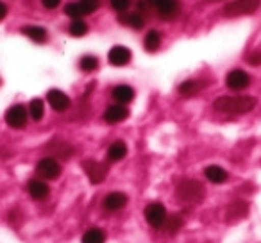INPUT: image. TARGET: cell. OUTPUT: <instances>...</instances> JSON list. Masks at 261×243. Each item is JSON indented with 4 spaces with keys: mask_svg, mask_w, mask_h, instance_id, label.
Wrapping results in <instances>:
<instances>
[{
    "mask_svg": "<svg viewBox=\"0 0 261 243\" xmlns=\"http://www.w3.org/2000/svg\"><path fill=\"white\" fill-rule=\"evenodd\" d=\"M257 100L250 95H224L213 102V107L225 115H245L256 107Z\"/></svg>",
    "mask_w": 261,
    "mask_h": 243,
    "instance_id": "1",
    "label": "cell"
},
{
    "mask_svg": "<svg viewBox=\"0 0 261 243\" xmlns=\"http://www.w3.org/2000/svg\"><path fill=\"white\" fill-rule=\"evenodd\" d=\"M175 197L185 204H200L206 197V188L197 179H182L175 188Z\"/></svg>",
    "mask_w": 261,
    "mask_h": 243,
    "instance_id": "2",
    "label": "cell"
},
{
    "mask_svg": "<svg viewBox=\"0 0 261 243\" xmlns=\"http://www.w3.org/2000/svg\"><path fill=\"white\" fill-rule=\"evenodd\" d=\"M143 217H145V222L152 229H163L165 222H167V218H168V211H167V207H165V204L150 202V204H147L145 209H143Z\"/></svg>",
    "mask_w": 261,
    "mask_h": 243,
    "instance_id": "3",
    "label": "cell"
},
{
    "mask_svg": "<svg viewBox=\"0 0 261 243\" xmlns=\"http://www.w3.org/2000/svg\"><path fill=\"white\" fill-rule=\"evenodd\" d=\"M261 0H234V2H229L224 8L225 16L229 18H234V16H243V15H252L254 11L259 9Z\"/></svg>",
    "mask_w": 261,
    "mask_h": 243,
    "instance_id": "4",
    "label": "cell"
},
{
    "mask_svg": "<svg viewBox=\"0 0 261 243\" xmlns=\"http://www.w3.org/2000/svg\"><path fill=\"white\" fill-rule=\"evenodd\" d=\"M61 165L56 157H43L38 161L36 165V174L40 175V179L43 181H54L61 175Z\"/></svg>",
    "mask_w": 261,
    "mask_h": 243,
    "instance_id": "5",
    "label": "cell"
},
{
    "mask_svg": "<svg viewBox=\"0 0 261 243\" xmlns=\"http://www.w3.org/2000/svg\"><path fill=\"white\" fill-rule=\"evenodd\" d=\"M83 170L86 174L88 181L91 184H100L106 177H108V165L106 163H100V161H95V159H86L83 163Z\"/></svg>",
    "mask_w": 261,
    "mask_h": 243,
    "instance_id": "6",
    "label": "cell"
},
{
    "mask_svg": "<svg viewBox=\"0 0 261 243\" xmlns=\"http://www.w3.org/2000/svg\"><path fill=\"white\" fill-rule=\"evenodd\" d=\"M27 118H29V111L25 109V105L15 104L6 111V124L13 129H22L25 127Z\"/></svg>",
    "mask_w": 261,
    "mask_h": 243,
    "instance_id": "7",
    "label": "cell"
},
{
    "mask_svg": "<svg viewBox=\"0 0 261 243\" xmlns=\"http://www.w3.org/2000/svg\"><path fill=\"white\" fill-rule=\"evenodd\" d=\"M225 84H227L229 90L242 91L250 84V75L245 70H240V68L231 70V72L227 73V77H225Z\"/></svg>",
    "mask_w": 261,
    "mask_h": 243,
    "instance_id": "8",
    "label": "cell"
},
{
    "mask_svg": "<svg viewBox=\"0 0 261 243\" xmlns=\"http://www.w3.org/2000/svg\"><path fill=\"white\" fill-rule=\"evenodd\" d=\"M127 202H129V197H127V193L111 192V193H108V195L104 197V200H102V207H104L106 211H109V213H115V211L123 209V207L127 206Z\"/></svg>",
    "mask_w": 261,
    "mask_h": 243,
    "instance_id": "9",
    "label": "cell"
},
{
    "mask_svg": "<svg viewBox=\"0 0 261 243\" xmlns=\"http://www.w3.org/2000/svg\"><path fill=\"white\" fill-rule=\"evenodd\" d=\"M47 100H48V104H50V107L58 113L66 111V109L70 107V104H72L70 97L66 93H63L61 90H50L47 93Z\"/></svg>",
    "mask_w": 261,
    "mask_h": 243,
    "instance_id": "10",
    "label": "cell"
},
{
    "mask_svg": "<svg viewBox=\"0 0 261 243\" xmlns=\"http://www.w3.org/2000/svg\"><path fill=\"white\" fill-rule=\"evenodd\" d=\"M129 118V109L123 104H113L104 111V120L108 124H120Z\"/></svg>",
    "mask_w": 261,
    "mask_h": 243,
    "instance_id": "11",
    "label": "cell"
},
{
    "mask_svg": "<svg viewBox=\"0 0 261 243\" xmlns=\"http://www.w3.org/2000/svg\"><path fill=\"white\" fill-rule=\"evenodd\" d=\"M27 192L34 200H45L50 195V188H48V184L43 179H31L27 182Z\"/></svg>",
    "mask_w": 261,
    "mask_h": 243,
    "instance_id": "12",
    "label": "cell"
},
{
    "mask_svg": "<svg viewBox=\"0 0 261 243\" xmlns=\"http://www.w3.org/2000/svg\"><path fill=\"white\" fill-rule=\"evenodd\" d=\"M154 8L158 9V15L163 20H172L179 13L177 0H156Z\"/></svg>",
    "mask_w": 261,
    "mask_h": 243,
    "instance_id": "13",
    "label": "cell"
},
{
    "mask_svg": "<svg viewBox=\"0 0 261 243\" xmlns=\"http://www.w3.org/2000/svg\"><path fill=\"white\" fill-rule=\"evenodd\" d=\"M108 59L113 66H125L130 61V50L127 47H122V45H116L109 50Z\"/></svg>",
    "mask_w": 261,
    "mask_h": 243,
    "instance_id": "14",
    "label": "cell"
},
{
    "mask_svg": "<svg viewBox=\"0 0 261 243\" xmlns=\"http://www.w3.org/2000/svg\"><path fill=\"white\" fill-rule=\"evenodd\" d=\"M111 97L113 100L116 102V104H129L133 98H135V90L130 86H127V84H118V86L113 88L111 91Z\"/></svg>",
    "mask_w": 261,
    "mask_h": 243,
    "instance_id": "15",
    "label": "cell"
},
{
    "mask_svg": "<svg viewBox=\"0 0 261 243\" xmlns=\"http://www.w3.org/2000/svg\"><path fill=\"white\" fill-rule=\"evenodd\" d=\"M249 213V204L245 200H234L231 206L227 207V222H236V220H242V218L247 217Z\"/></svg>",
    "mask_w": 261,
    "mask_h": 243,
    "instance_id": "16",
    "label": "cell"
},
{
    "mask_svg": "<svg viewBox=\"0 0 261 243\" xmlns=\"http://www.w3.org/2000/svg\"><path fill=\"white\" fill-rule=\"evenodd\" d=\"M204 175H206L207 181L213 182V184H224V182L229 179L227 170L222 168V167H218V165H210V167H206Z\"/></svg>",
    "mask_w": 261,
    "mask_h": 243,
    "instance_id": "17",
    "label": "cell"
},
{
    "mask_svg": "<svg viewBox=\"0 0 261 243\" xmlns=\"http://www.w3.org/2000/svg\"><path fill=\"white\" fill-rule=\"evenodd\" d=\"M127 156V145L123 142H115L109 145L108 149V159L111 161V163H118V161H122L123 157Z\"/></svg>",
    "mask_w": 261,
    "mask_h": 243,
    "instance_id": "18",
    "label": "cell"
},
{
    "mask_svg": "<svg viewBox=\"0 0 261 243\" xmlns=\"http://www.w3.org/2000/svg\"><path fill=\"white\" fill-rule=\"evenodd\" d=\"M118 22L123 23L127 27H133V29H142L145 25V20H143L142 13H127V15H120L118 16Z\"/></svg>",
    "mask_w": 261,
    "mask_h": 243,
    "instance_id": "19",
    "label": "cell"
},
{
    "mask_svg": "<svg viewBox=\"0 0 261 243\" xmlns=\"http://www.w3.org/2000/svg\"><path fill=\"white\" fill-rule=\"evenodd\" d=\"M106 232L100 227H90L81 238V243H106Z\"/></svg>",
    "mask_w": 261,
    "mask_h": 243,
    "instance_id": "20",
    "label": "cell"
},
{
    "mask_svg": "<svg viewBox=\"0 0 261 243\" xmlns=\"http://www.w3.org/2000/svg\"><path fill=\"white\" fill-rule=\"evenodd\" d=\"M22 33L33 41H36V43H45L47 41V31L40 25H27L22 29Z\"/></svg>",
    "mask_w": 261,
    "mask_h": 243,
    "instance_id": "21",
    "label": "cell"
},
{
    "mask_svg": "<svg viewBox=\"0 0 261 243\" xmlns=\"http://www.w3.org/2000/svg\"><path fill=\"white\" fill-rule=\"evenodd\" d=\"M48 149L52 150L56 157H61V159H68L70 156L73 154V147L68 145V143H63V142H54Z\"/></svg>",
    "mask_w": 261,
    "mask_h": 243,
    "instance_id": "22",
    "label": "cell"
},
{
    "mask_svg": "<svg viewBox=\"0 0 261 243\" xmlns=\"http://www.w3.org/2000/svg\"><path fill=\"white\" fill-rule=\"evenodd\" d=\"M182 225H185V220H182L181 214H168V218H167V222H165L163 229L168 232V234H175V232L181 231Z\"/></svg>",
    "mask_w": 261,
    "mask_h": 243,
    "instance_id": "23",
    "label": "cell"
},
{
    "mask_svg": "<svg viewBox=\"0 0 261 243\" xmlns=\"http://www.w3.org/2000/svg\"><path fill=\"white\" fill-rule=\"evenodd\" d=\"M45 115V104L41 98H33L29 104V116L34 120V122H40Z\"/></svg>",
    "mask_w": 261,
    "mask_h": 243,
    "instance_id": "24",
    "label": "cell"
},
{
    "mask_svg": "<svg viewBox=\"0 0 261 243\" xmlns=\"http://www.w3.org/2000/svg\"><path fill=\"white\" fill-rule=\"evenodd\" d=\"M161 45V34L158 31H149V34L143 40V47L147 52H156Z\"/></svg>",
    "mask_w": 261,
    "mask_h": 243,
    "instance_id": "25",
    "label": "cell"
},
{
    "mask_svg": "<svg viewBox=\"0 0 261 243\" xmlns=\"http://www.w3.org/2000/svg\"><path fill=\"white\" fill-rule=\"evenodd\" d=\"M199 90H200L199 80H193V79L185 80V83L179 86V93H181L182 97H192V95H195Z\"/></svg>",
    "mask_w": 261,
    "mask_h": 243,
    "instance_id": "26",
    "label": "cell"
},
{
    "mask_svg": "<svg viewBox=\"0 0 261 243\" xmlns=\"http://www.w3.org/2000/svg\"><path fill=\"white\" fill-rule=\"evenodd\" d=\"M79 66L83 72H95V70L98 68V59L95 58V56H84V58H81L79 61Z\"/></svg>",
    "mask_w": 261,
    "mask_h": 243,
    "instance_id": "27",
    "label": "cell"
},
{
    "mask_svg": "<svg viewBox=\"0 0 261 243\" xmlns=\"http://www.w3.org/2000/svg\"><path fill=\"white\" fill-rule=\"evenodd\" d=\"M70 34L72 36H75V38H81V36H84V34L88 33V23L84 22L83 18L81 20H73L72 23H70Z\"/></svg>",
    "mask_w": 261,
    "mask_h": 243,
    "instance_id": "28",
    "label": "cell"
},
{
    "mask_svg": "<svg viewBox=\"0 0 261 243\" xmlns=\"http://www.w3.org/2000/svg\"><path fill=\"white\" fill-rule=\"evenodd\" d=\"M65 13L70 16L72 20H81L86 13L83 11V8H81L79 2H70V4L65 6Z\"/></svg>",
    "mask_w": 261,
    "mask_h": 243,
    "instance_id": "29",
    "label": "cell"
},
{
    "mask_svg": "<svg viewBox=\"0 0 261 243\" xmlns=\"http://www.w3.org/2000/svg\"><path fill=\"white\" fill-rule=\"evenodd\" d=\"M81 8H83V11L86 13H93L98 9V6H100V0H79Z\"/></svg>",
    "mask_w": 261,
    "mask_h": 243,
    "instance_id": "30",
    "label": "cell"
},
{
    "mask_svg": "<svg viewBox=\"0 0 261 243\" xmlns=\"http://www.w3.org/2000/svg\"><path fill=\"white\" fill-rule=\"evenodd\" d=\"M111 2V8L115 9L116 13H125L127 9H129V6H130V0H109Z\"/></svg>",
    "mask_w": 261,
    "mask_h": 243,
    "instance_id": "31",
    "label": "cell"
},
{
    "mask_svg": "<svg viewBox=\"0 0 261 243\" xmlns=\"http://www.w3.org/2000/svg\"><path fill=\"white\" fill-rule=\"evenodd\" d=\"M154 4H156V0H138V9L140 11H149Z\"/></svg>",
    "mask_w": 261,
    "mask_h": 243,
    "instance_id": "32",
    "label": "cell"
},
{
    "mask_svg": "<svg viewBox=\"0 0 261 243\" xmlns=\"http://www.w3.org/2000/svg\"><path fill=\"white\" fill-rule=\"evenodd\" d=\"M247 61H249V65H261V52H254V54H250L249 58H247Z\"/></svg>",
    "mask_w": 261,
    "mask_h": 243,
    "instance_id": "33",
    "label": "cell"
},
{
    "mask_svg": "<svg viewBox=\"0 0 261 243\" xmlns=\"http://www.w3.org/2000/svg\"><path fill=\"white\" fill-rule=\"evenodd\" d=\"M41 4H43L45 9H56L61 4V0H41Z\"/></svg>",
    "mask_w": 261,
    "mask_h": 243,
    "instance_id": "34",
    "label": "cell"
},
{
    "mask_svg": "<svg viewBox=\"0 0 261 243\" xmlns=\"http://www.w3.org/2000/svg\"><path fill=\"white\" fill-rule=\"evenodd\" d=\"M6 15H8V8H6L4 2H0V22L6 18Z\"/></svg>",
    "mask_w": 261,
    "mask_h": 243,
    "instance_id": "35",
    "label": "cell"
}]
</instances>
